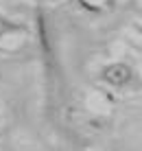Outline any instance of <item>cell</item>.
I'll use <instances>...</instances> for the list:
<instances>
[{"instance_id":"1","label":"cell","mask_w":142,"mask_h":151,"mask_svg":"<svg viewBox=\"0 0 142 151\" xmlns=\"http://www.w3.org/2000/svg\"><path fill=\"white\" fill-rule=\"evenodd\" d=\"M107 77L112 81H116V83H123L125 79H127V70H125L123 66H114V68L107 70Z\"/></svg>"}]
</instances>
